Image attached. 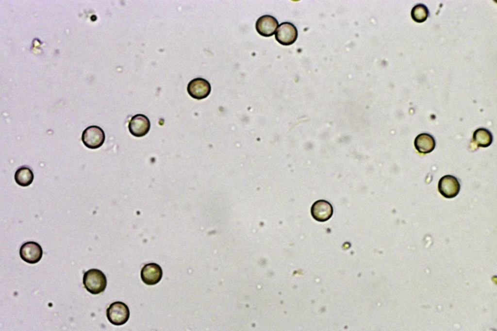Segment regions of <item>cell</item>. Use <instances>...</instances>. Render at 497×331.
<instances>
[{"label":"cell","instance_id":"1","mask_svg":"<svg viewBox=\"0 0 497 331\" xmlns=\"http://www.w3.org/2000/svg\"><path fill=\"white\" fill-rule=\"evenodd\" d=\"M84 287L92 294H99L103 292L107 286V279L105 274L100 270L92 268L85 272L83 276Z\"/></svg>","mask_w":497,"mask_h":331},{"label":"cell","instance_id":"2","mask_svg":"<svg viewBox=\"0 0 497 331\" xmlns=\"http://www.w3.org/2000/svg\"><path fill=\"white\" fill-rule=\"evenodd\" d=\"M106 316L112 324L120 326L124 324L130 317L128 306L121 301L111 303L106 310Z\"/></svg>","mask_w":497,"mask_h":331},{"label":"cell","instance_id":"3","mask_svg":"<svg viewBox=\"0 0 497 331\" xmlns=\"http://www.w3.org/2000/svg\"><path fill=\"white\" fill-rule=\"evenodd\" d=\"M105 136L103 130L97 126H91L86 128L83 132L82 140L88 148L96 149L101 147L104 141Z\"/></svg>","mask_w":497,"mask_h":331},{"label":"cell","instance_id":"4","mask_svg":"<svg viewBox=\"0 0 497 331\" xmlns=\"http://www.w3.org/2000/svg\"><path fill=\"white\" fill-rule=\"evenodd\" d=\"M295 26L289 22L281 23L275 33L276 40L281 44L288 46L293 44L298 37Z\"/></svg>","mask_w":497,"mask_h":331},{"label":"cell","instance_id":"5","mask_svg":"<svg viewBox=\"0 0 497 331\" xmlns=\"http://www.w3.org/2000/svg\"><path fill=\"white\" fill-rule=\"evenodd\" d=\"M438 188L439 193L444 197L451 199L455 197L459 193L460 184L455 177L447 175L440 179Z\"/></svg>","mask_w":497,"mask_h":331},{"label":"cell","instance_id":"6","mask_svg":"<svg viewBox=\"0 0 497 331\" xmlns=\"http://www.w3.org/2000/svg\"><path fill=\"white\" fill-rule=\"evenodd\" d=\"M19 254L23 261L33 264L38 263L41 260L43 250L39 244L33 241H29L21 246Z\"/></svg>","mask_w":497,"mask_h":331},{"label":"cell","instance_id":"7","mask_svg":"<svg viewBox=\"0 0 497 331\" xmlns=\"http://www.w3.org/2000/svg\"><path fill=\"white\" fill-rule=\"evenodd\" d=\"M187 90L194 99H201L206 98L210 93L211 87L208 81L201 78L191 80L188 84Z\"/></svg>","mask_w":497,"mask_h":331},{"label":"cell","instance_id":"8","mask_svg":"<svg viewBox=\"0 0 497 331\" xmlns=\"http://www.w3.org/2000/svg\"><path fill=\"white\" fill-rule=\"evenodd\" d=\"M150 123L149 119L144 115L137 114L133 116L128 125L130 133L137 137H143L149 131Z\"/></svg>","mask_w":497,"mask_h":331},{"label":"cell","instance_id":"9","mask_svg":"<svg viewBox=\"0 0 497 331\" xmlns=\"http://www.w3.org/2000/svg\"><path fill=\"white\" fill-rule=\"evenodd\" d=\"M163 276L161 266L156 263H149L143 266L141 270V278L144 283L153 285L159 282Z\"/></svg>","mask_w":497,"mask_h":331},{"label":"cell","instance_id":"10","mask_svg":"<svg viewBox=\"0 0 497 331\" xmlns=\"http://www.w3.org/2000/svg\"><path fill=\"white\" fill-rule=\"evenodd\" d=\"M313 217L316 221L324 222L329 220L333 214V208L328 201L321 199L315 202L311 209Z\"/></svg>","mask_w":497,"mask_h":331},{"label":"cell","instance_id":"11","mask_svg":"<svg viewBox=\"0 0 497 331\" xmlns=\"http://www.w3.org/2000/svg\"><path fill=\"white\" fill-rule=\"evenodd\" d=\"M279 25L278 20L270 15H264L256 21L255 28L260 35L265 37L273 35Z\"/></svg>","mask_w":497,"mask_h":331},{"label":"cell","instance_id":"12","mask_svg":"<svg viewBox=\"0 0 497 331\" xmlns=\"http://www.w3.org/2000/svg\"><path fill=\"white\" fill-rule=\"evenodd\" d=\"M414 145L419 153H429L434 149L435 141L431 135L427 133H422L415 138Z\"/></svg>","mask_w":497,"mask_h":331},{"label":"cell","instance_id":"13","mask_svg":"<svg viewBox=\"0 0 497 331\" xmlns=\"http://www.w3.org/2000/svg\"><path fill=\"white\" fill-rule=\"evenodd\" d=\"M473 141L478 147H488L492 143L493 135L487 129L479 128L473 133Z\"/></svg>","mask_w":497,"mask_h":331},{"label":"cell","instance_id":"14","mask_svg":"<svg viewBox=\"0 0 497 331\" xmlns=\"http://www.w3.org/2000/svg\"><path fill=\"white\" fill-rule=\"evenodd\" d=\"M34 176L32 170L26 166L18 168L15 174L16 182L20 186H27L30 185L33 180Z\"/></svg>","mask_w":497,"mask_h":331},{"label":"cell","instance_id":"15","mask_svg":"<svg viewBox=\"0 0 497 331\" xmlns=\"http://www.w3.org/2000/svg\"><path fill=\"white\" fill-rule=\"evenodd\" d=\"M429 15L427 7L423 4H418L414 6L411 11L412 18L416 22H422L425 21Z\"/></svg>","mask_w":497,"mask_h":331}]
</instances>
